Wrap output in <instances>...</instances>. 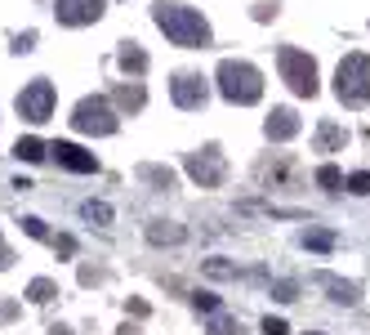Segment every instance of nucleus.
<instances>
[{
	"instance_id": "obj_13",
	"label": "nucleus",
	"mask_w": 370,
	"mask_h": 335,
	"mask_svg": "<svg viewBox=\"0 0 370 335\" xmlns=\"http://www.w3.org/2000/svg\"><path fill=\"white\" fill-rule=\"evenodd\" d=\"M18 152H22V157H32V161H36V157H41V143H36V139H27V143H18Z\"/></svg>"
},
{
	"instance_id": "obj_10",
	"label": "nucleus",
	"mask_w": 370,
	"mask_h": 335,
	"mask_svg": "<svg viewBox=\"0 0 370 335\" xmlns=\"http://www.w3.org/2000/svg\"><path fill=\"white\" fill-rule=\"evenodd\" d=\"M343 139H348V135H343L339 125H322V135H317V148H322V152H330V148H339Z\"/></svg>"
},
{
	"instance_id": "obj_1",
	"label": "nucleus",
	"mask_w": 370,
	"mask_h": 335,
	"mask_svg": "<svg viewBox=\"0 0 370 335\" xmlns=\"http://www.w3.org/2000/svg\"><path fill=\"white\" fill-rule=\"evenodd\" d=\"M335 90L348 107H362L370 99V54H348L335 71Z\"/></svg>"
},
{
	"instance_id": "obj_11",
	"label": "nucleus",
	"mask_w": 370,
	"mask_h": 335,
	"mask_svg": "<svg viewBox=\"0 0 370 335\" xmlns=\"http://www.w3.org/2000/svg\"><path fill=\"white\" fill-rule=\"evenodd\" d=\"M317 184H322V188H330V193H335V188L343 184V175L335 170V165H322V170H317Z\"/></svg>"
},
{
	"instance_id": "obj_14",
	"label": "nucleus",
	"mask_w": 370,
	"mask_h": 335,
	"mask_svg": "<svg viewBox=\"0 0 370 335\" xmlns=\"http://www.w3.org/2000/svg\"><path fill=\"white\" fill-rule=\"evenodd\" d=\"M263 331H268V335H286V322H281V317H268Z\"/></svg>"
},
{
	"instance_id": "obj_7",
	"label": "nucleus",
	"mask_w": 370,
	"mask_h": 335,
	"mask_svg": "<svg viewBox=\"0 0 370 335\" xmlns=\"http://www.w3.org/2000/svg\"><path fill=\"white\" fill-rule=\"evenodd\" d=\"M174 94H179V103H183V107H196V103H205V86H201L196 76H179Z\"/></svg>"
},
{
	"instance_id": "obj_3",
	"label": "nucleus",
	"mask_w": 370,
	"mask_h": 335,
	"mask_svg": "<svg viewBox=\"0 0 370 335\" xmlns=\"http://www.w3.org/2000/svg\"><path fill=\"white\" fill-rule=\"evenodd\" d=\"M219 81H224V94L232 103H254L259 94H263V81H259V71L250 67V63H228L219 67Z\"/></svg>"
},
{
	"instance_id": "obj_15",
	"label": "nucleus",
	"mask_w": 370,
	"mask_h": 335,
	"mask_svg": "<svg viewBox=\"0 0 370 335\" xmlns=\"http://www.w3.org/2000/svg\"><path fill=\"white\" fill-rule=\"evenodd\" d=\"M308 246H317V250H330V237H326V233H313V237H308Z\"/></svg>"
},
{
	"instance_id": "obj_9",
	"label": "nucleus",
	"mask_w": 370,
	"mask_h": 335,
	"mask_svg": "<svg viewBox=\"0 0 370 335\" xmlns=\"http://www.w3.org/2000/svg\"><path fill=\"white\" fill-rule=\"evenodd\" d=\"M58 161H63V165H71V170H94V157H85V152L81 148H71V143H58Z\"/></svg>"
},
{
	"instance_id": "obj_5",
	"label": "nucleus",
	"mask_w": 370,
	"mask_h": 335,
	"mask_svg": "<svg viewBox=\"0 0 370 335\" xmlns=\"http://www.w3.org/2000/svg\"><path fill=\"white\" fill-rule=\"evenodd\" d=\"M76 125H81V130H98V135H107L116 121L107 116L103 103H81V107H76Z\"/></svg>"
},
{
	"instance_id": "obj_8",
	"label": "nucleus",
	"mask_w": 370,
	"mask_h": 335,
	"mask_svg": "<svg viewBox=\"0 0 370 335\" xmlns=\"http://www.w3.org/2000/svg\"><path fill=\"white\" fill-rule=\"evenodd\" d=\"M294 130H299V116L286 112V107H281V112H273V121H268V135H273V139H290Z\"/></svg>"
},
{
	"instance_id": "obj_4",
	"label": "nucleus",
	"mask_w": 370,
	"mask_h": 335,
	"mask_svg": "<svg viewBox=\"0 0 370 335\" xmlns=\"http://www.w3.org/2000/svg\"><path fill=\"white\" fill-rule=\"evenodd\" d=\"M281 71H286V81H290L294 94H303V99L317 94V63L303 50H281Z\"/></svg>"
},
{
	"instance_id": "obj_2",
	"label": "nucleus",
	"mask_w": 370,
	"mask_h": 335,
	"mask_svg": "<svg viewBox=\"0 0 370 335\" xmlns=\"http://www.w3.org/2000/svg\"><path fill=\"white\" fill-rule=\"evenodd\" d=\"M156 22L174 36L179 45H205L210 41V32H205V22L192 14V9H183V5H156Z\"/></svg>"
},
{
	"instance_id": "obj_6",
	"label": "nucleus",
	"mask_w": 370,
	"mask_h": 335,
	"mask_svg": "<svg viewBox=\"0 0 370 335\" xmlns=\"http://www.w3.org/2000/svg\"><path fill=\"white\" fill-rule=\"evenodd\" d=\"M98 14H103L98 0H63V18L67 22H85V18H98Z\"/></svg>"
},
{
	"instance_id": "obj_12",
	"label": "nucleus",
	"mask_w": 370,
	"mask_h": 335,
	"mask_svg": "<svg viewBox=\"0 0 370 335\" xmlns=\"http://www.w3.org/2000/svg\"><path fill=\"white\" fill-rule=\"evenodd\" d=\"M348 188H352L357 197H366V193H370V175H366V170H357V175L348 179Z\"/></svg>"
}]
</instances>
